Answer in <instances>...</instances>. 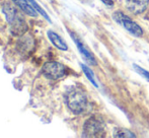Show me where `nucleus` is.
Here are the masks:
<instances>
[{"instance_id": "nucleus-11", "label": "nucleus", "mask_w": 149, "mask_h": 138, "mask_svg": "<svg viewBox=\"0 0 149 138\" xmlns=\"http://www.w3.org/2000/svg\"><path fill=\"white\" fill-rule=\"evenodd\" d=\"M114 137L117 138H132L136 137L133 132L126 128H117L114 132Z\"/></svg>"}, {"instance_id": "nucleus-1", "label": "nucleus", "mask_w": 149, "mask_h": 138, "mask_svg": "<svg viewBox=\"0 0 149 138\" xmlns=\"http://www.w3.org/2000/svg\"><path fill=\"white\" fill-rule=\"evenodd\" d=\"M66 104L71 112L79 115L86 112L88 109V99L86 93L78 86H72L66 91L65 95Z\"/></svg>"}, {"instance_id": "nucleus-13", "label": "nucleus", "mask_w": 149, "mask_h": 138, "mask_svg": "<svg viewBox=\"0 0 149 138\" xmlns=\"http://www.w3.org/2000/svg\"><path fill=\"white\" fill-rule=\"evenodd\" d=\"M29 1L31 2V5H33V7L35 8L36 10H37V12H39V13L41 14L42 16H44V17H45L46 20H48V22H51V20H50V16L48 15L47 12H46L45 10H44L43 8H42L41 6H40L39 4L37 3V2H36V0H29Z\"/></svg>"}, {"instance_id": "nucleus-15", "label": "nucleus", "mask_w": 149, "mask_h": 138, "mask_svg": "<svg viewBox=\"0 0 149 138\" xmlns=\"http://www.w3.org/2000/svg\"><path fill=\"white\" fill-rule=\"evenodd\" d=\"M102 3H104L106 5L108 6H113L114 5V2H113V0H102Z\"/></svg>"}, {"instance_id": "nucleus-12", "label": "nucleus", "mask_w": 149, "mask_h": 138, "mask_svg": "<svg viewBox=\"0 0 149 138\" xmlns=\"http://www.w3.org/2000/svg\"><path fill=\"white\" fill-rule=\"evenodd\" d=\"M80 66H81V68H82V70H83V72H84V74L86 75V77L88 78V80L92 83V84L94 85V86L97 87L98 85H97V83H96L95 79H94V76H93V73H92V71L90 70V69L87 67L86 65H84V64H80Z\"/></svg>"}, {"instance_id": "nucleus-7", "label": "nucleus", "mask_w": 149, "mask_h": 138, "mask_svg": "<svg viewBox=\"0 0 149 138\" xmlns=\"http://www.w3.org/2000/svg\"><path fill=\"white\" fill-rule=\"evenodd\" d=\"M149 0H126L127 8L134 14H140L148 7Z\"/></svg>"}, {"instance_id": "nucleus-14", "label": "nucleus", "mask_w": 149, "mask_h": 138, "mask_svg": "<svg viewBox=\"0 0 149 138\" xmlns=\"http://www.w3.org/2000/svg\"><path fill=\"white\" fill-rule=\"evenodd\" d=\"M134 69H135L136 71H137L138 73H139L141 76H143L144 78H146L147 80L149 81V72L148 71H146V70H144L142 67H140V66H138L137 64H134Z\"/></svg>"}, {"instance_id": "nucleus-3", "label": "nucleus", "mask_w": 149, "mask_h": 138, "mask_svg": "<svg viewBox=\"0 0 149 138\" xmlns=\"http://www.w3.org/2000/svg\"><path fill=\"white\" fill-rule=\"evenodd\" d=\"M106 133V123L100 116H92L84 123L83 136L84 137H102Z\"/></svg>"}, {"instance_id": "nucleus-4", "label": "nucleus", "mask_w": 149, "mask_h": 138, "mask_svg": "<svg viewBox=\"0 0 149 138\" xmlns=\"http://www.w3.org/2000/svg\"><path fill=\"white\" fill-rule=\"evenodd\" d=\"M113 18H114L118 24H121L123 28H125L128 32L135 36V37H141V36L143 35V30L140 28L139 24H136L135 22H133L131 18L128 17L123 12L116 11L113 14Z\"/></svg>"}, {"instance_id": "nucleus-5", "label": "nucleus", "mask_w": 149, "mask_h": 138, "mask_svg": "<svg viewBox=\"0 0 149 138\" xmlns=\"http://www.w3.org/2000/svg\"><path fill=\"white\" fill-rule=\"evenodd\" d=\"M42 71H43L44 75L47 76L48 78L57 80V79L62 78L66 75L67 69L63 64L59 63V62L51 61L44 64Z\"/></svg>"}, {"instance_id": "nucleus-6", "label": "nucleus", "mask_w": 149, "mask_h": 138, "mask_svg": "<svg viewBox=\"0 0 149 138\" xmlns=\"http://www.w3.org/2000/svg\"><path fill=\"white\" fill-rule=\"evenodd\" d=\"M35 47V41H33V37L30 35L24 36L20 40H18L17 45H16V49L22 55H26V54L31 53Z\"/></svg>"}, {"instance_id": "nucleus-10", "label": "nucleus", "mask_w": 149, "mask_h": 138, "mask_svg": "<svg viewBox=\"0 0 149 138\" xmlns=\"http://www.w3.org/2000/svg\"><path fill=\"white\" fill-rule=\"evenodd\" d=\"M47 35H48V37H49L50 41L52 42V44H53L55 47H57L59 50L66 51V50L68 49L67 44L65 43L64 40H63L58 34H56L55 32H53V31H48Z\"/></svg>"}, {"instance_id": "nucleus-2", "label": "nucleus", "mask_w": 149, "mask_h": 138, "mask_svg": "<svg viewBox=\"0 0 149 138\" xmlns=\"http://www.w3.org/2000/svg\"><path fill=\"white\" fill-rule=\"evenodd\" d=\"M2 10H3V13L5 14L7 22L10 26V31H11L12 35L22 36L28 31V24H26V20H24L22 15L16 8H14L10 4L5 3Z\"/></svg>"}, {"instance_id": "nucleus-9", "label": "nucleus", "mask_w": 149, "mask_h": 138, "mask_svg": "<svg viewBox=\"0 0 149 138\" xmlns=\"http://www.w3.org/2000/svg\"><path fill=\"white\" fill-rule=\"evenodd\" d=\"M22 11L31 16H37V10L33 7L29 0H11Z\"/></svg>"}, {"instance_id": "nucleus-8", "label": "nucleus", "mask_w": 149, "mask_h": 138, "mask_svg": "<svg viewBox=\"0 0 149 138\" xmlns=\"http://www.w3.org/2000/svg\"><path fill=\"white\" fill-rule=\"evenodd\" d=\"M70 35H71V37H72L74 43L76 44V46H77V48H78L80 54L83 56V57H84V59L86 60V61L88 62L89 64H91V65H96L95 58H94V56L91 54V52H89L88 50H87L86 48L84 47V45H83V44L81 43L80 40H79L78 38L76 37V35L73 34V33H70Z\"/></svg>"}]
</instances>
